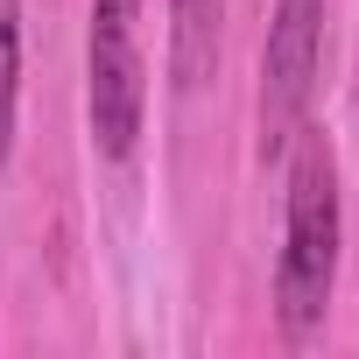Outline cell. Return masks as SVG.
Segmentation results:
<instances>
[{"mask_svg": "<svg viewBox=\"0 0 359 359\" xmlns=\"http://www.w3.org/2000/svg\"><path fill=\"white\" fill-rule=\"evenodd\" d=\"M331 289H338V155L303 120L289 141V212H282V261H275V317L289 345L324 331Z\"/></svg>", "mask_w": 359, "mask_h": 359, "instance_id": "cell-1", "label": "cell"}, {"mask_svg": "<svg viewBox=\"0 0 359 359\" xmlns=\"http://www.w3.org/2000/svg\"><path fill=\"white\" fill-rule=\"evenodd\" d=\"M324 64V0H275L268 50H261V155L282 162L296 127L310 120Z\"/></svg>", "mask_w": 359, "mask_h": 359, "instance_id": "cell-2", "label": "cell"}, {"mask_svg": "<svg viewBox=\"0 0 359 359\" xmlns=\"http://www.w3.org/2000/svg\"><path fill=\"white\" fill-rule=\"evenodd\" d=\"M141 0H92V141L106 162H127L141 141V36H134Z\"/></svg>", "mask_w": 359, "mask_h": 359, "instance_id": "cell-3", "label": "cell"}, {"mask_svg": "<svg viewBox=\"0 0 359 359\" xmlns=\"http://www.w3.org/2000/svg\"><path fill=\"white\" fill-rule=\"evenodd\" d=\"M219 71V0H169V78L198 92Z\"/></svg>", "mask_w": 359, "mask_h": 359, "instance_id": "cell-4", "label": "cell"}, {"mask_svg": "<svg viewBox=\"0 0 359 359\" xmlns=\"http://www.w3.org/2000/svg\"><path fill=\"white\" fill-rule=\"evenodd\" d=\"M15 113H22V0H0V162L15 155Z\"/></svg>", "mask_w": 359, "mask_h": 359, "instance_id": "cell-5", "label": "cell"}]
</instances>
